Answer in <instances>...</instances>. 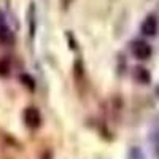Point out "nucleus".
Returning <instances> with one entry per match:
<instances>
[{
  "label": "nucleus",
  "instance_id": "1",
  "mask_svg": "<svg viewBox=\"0 0 159 159\" xmlns=\"http://www.w3.org/2000/svg\"><path fill=\"white\" fill-rule=\"evenodd\" d=\"M151 52H153L151 46L147 42H143V40H137V42L132 43V54L137 59H142V61L148 59L151 56Z\"/></svg>",
  "mask_w": 159,
  "mask_h": 159
},
{
  "label": "nucleus",
  "instance_id": "2",
  "mask_svg": "<svg viewBox=\"0 0 159 159\" xmlns=\"http://www.w3.org/2000/svg\"><path fill=\"white\" fill-rule=\"evenodd\" d=\"M24 123L27 127L30 129H35L38 127L40 124H42V115H40V111L34 107H27L24 110Z\"/></svg>",
  "mask_w": 159,
  "mask_h": 159
},
{
  "label": "nucleus",
  "instance_id": "3",
  "mask_svg": "<svg viewBox=\"0 0 159 159\" xmlns=\"http://www.w3.org/2000/svg\"><path fill=\"white\" fill-rule=\"evenodd\" d=\"M157 29H159L157 18L153 16V15L148 16L142 24V32H143V35H147V37H154L157 34Z\"/></svg>",
  "mask_w": 159,
  "mask_h": 159
},
{
  "label": "nucleus",
  "instance_id": "4",
  "mask_svg": "<svg viewBox=\"0 0 159 159\" xmlns=\"http://www.w3.org/2000/svg\"><path fill=\"white\" fill-rule=\"evenodd\" d=\"M10 70V65L7 61H0V76H5Z\"/></svg>",
  "mask_w": 159,
  "mask_h": 159
},
{
  "label": "nucleus",
  "instance_id": "5",
  "mask_svg": "<svg viewBox=\"0 0 159 159\" xmlns=\"http://www.w3.org/2000/svg\"><path fill=\"white\" fill-rule=\"evenodd\" d=\"M21 80H24V81H27V83H25V84H27V86H29L30 89H34V84H32L34 81H32V80H30V78H29L27 75H24V76H21Z\"/></svg>",
  "mask_w": 159,
  "mask_h": 159
}]
</instances>
